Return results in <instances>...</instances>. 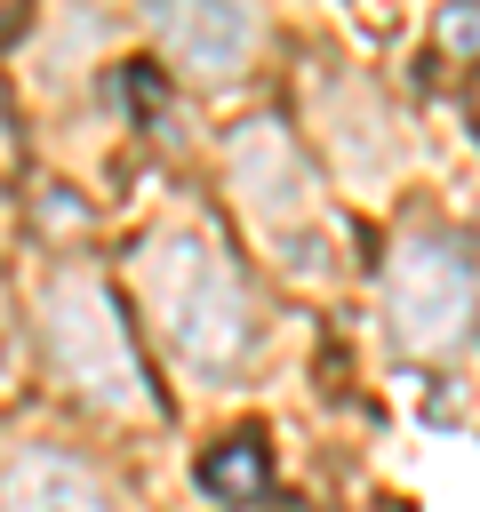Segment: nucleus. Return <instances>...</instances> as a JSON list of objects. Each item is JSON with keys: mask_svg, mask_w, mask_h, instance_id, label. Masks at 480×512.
Masks as SVG:
<instances>
[{"mask_svg": "<svg viewBox=\"0 0 480 512\" xmlns=\"http://www.w3.org/2000/svg\"><path fill=\"white\" fill-rule=\"evenodd\" d=\"M224 176H232V192L248 200V216L272 224V232H288V224L312 216V168H304V152H296V136H288L280 120H248V128H232V144H224Z\"/></svg>", "mask_w": 480, "mask_h": 512, "instance_id": "20e7f679", "label": "nucleus"}, {"mask_svg": "<svg viewBox=\"0 0 480 512\" xmlns=\"http://www.w3.org/2000/svg\"><path fill=\"white\" fill-rule=\"evenodd\" d=\"M120 96H128L136 120H160V112H168V80H160V64H120Z\"/></svg>", "mask_w": 480, "mask_h": 512, "instance_id": "6e6552de", "label": "nucleus"}, {"mask_svg": "<svg viewBox=\"0 0 480 512\" xmlns=\"http://www.w3.org/2000/svg\"><path fill=\"white\" fill-rule=\"evenodd\" d=\"M0 512H112V496L96 488L88 464H72L56 448H24L0 472Z\"/></svg>", "mask_w": 480, "mask_h": 512, "instance_id": "423d86ee", "label": "nucleus"}, {"mask_svg": "<svg viewBox=\"0 0 480 512\" xmlns=\"http://www.w3.org/2000/svg\"><path fill=\"white\" fill-rule=\"evenodd\" d=\"M200 488L224 496V504H256V496L272 488V456H264V440H256V432L216 440V448L200 456Z\"/></svg>", "mask_w": 480, "mask_h": 512, "instance_id": "0eeeda50", "label": "nucleus"}, {"mask_svg": "<svg viewBox=\"0 0 480 512\" xmlns=\"http://www.w3.org/2000/svg\"><path fill=\"white\" fill-rule=\"evenodd\" d=\"M144 304L160 320V336L192 360V368H232L248 352V288L232 272V256L208 232H160L136 256Z\"/></svg>", "mask_w": 480, "mask_h": 512, "instance_id": "f257e3e1", "label": "nucleus"}, {"mask_svg": "<svg viewBox=\"0 0 480 512\" xmlns=\"http://www.w3.org/2000/svg\"><path fill=\"white\" fill-rule=\"evenodd\" d=\"M152 32H160V56L192 80H232L256 48V16L248 8H224V0H184V8H152Z\"/></svg>", "mask_w": 480, "mask_h": 512, "instance_id": "39448f33", "label": "nucleus"}, {"mask_svg": "<svg viewBox=\"0 0 480 512\" xmlns=\"http://www.w3.org/2000/svg\"><path fill=\"white\" fill-rule=\"evenodd\" d=\"M8 32H24V8H0V40H8Z\"/></svg>", "mask_w": 480, "mask_h": 512, "instance_id": "9d476101", "label": "nucleus"}, {"mask_svg": "<svg viewBox=\"0 0 480 512\" xmlns=\"http://www.w3.org/2000/svg\"><path fill=\"white\" fill-rule=\"evenodd\" d=\"M448 40L456 48H480V16H448Z\"/></svg>", "mask_w": 480, "mask_h": 512, "instance_id": "1a4fd4ad", "label": "nucleus"}, {"mask_svg": "<svg viewBox=\"0 0 480 512\" xmlns=\"http://www.w3.org/2000/svg\"><path fill=\"white\" fill-rule=\"evenodd\" d=\"M384 304H392V328H400L408 352H440L472 320V264L448 240H400Z\"/></svg>", "mask_w": 480, "mask_h": 512, "instance_id": "7ed1b4c3", "label": "nucleus"}, {"mask_svg": "<svg viewBox=\"0 0 480 512\" xmlns=\"http://www.w3.org/2000/svg\"><path fill=\"white\" fill-rule=\"evenodd\" d=\"M40 328H48L56 368H64L96 408H144V360H136L112 296H104L88 272H56V280L40 288Z\"/></svg>", "mask_w": 480, "mask_h": 512, "instance_id": "f03ea898", "label": "nucleus"}]
</instances>
